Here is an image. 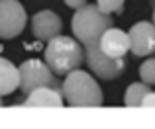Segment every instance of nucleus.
I'll use <instances>...</instances> for the list:
<instances>
[{
  "mask_svg": "<svg viewBox=\"0 0 155 129\" xmlns=\"http://www.w3.org/2000/svg\"><path fill=\"white\" fill-rule=\"evenodd\" d=\"M43 61L51 68L53 74L65 76L67 72L81 68V64L84 63V51L75 37L59 33L47 41V47L43 51Z\"/></svg>",
  "mask_w": 155,
  "mask_h": 129,
  "instance_id": "nucleus-1",
  "label": "nucleus"
},
{
  "mask_svg": "<svg viewBox=\"0 0 155 129\" xmlns=\"http://www.w3.org/2000/svg\"><path fill=\"white\" fill-rule=\"evenodd\" d=\"M61 96L69 106L75 108H96L104 100L94 76L81 68L65 74V80L61 82Z\"/></svg>",
  "mask_w": 155,
  "mask_h": 129,
  "instance_id": "nucleus-2",
  "label": "nucleus"
},
{
  "mask_svg": "<svg viewBox=\"0 0 155 129\" xmlns=\"http://www.w3.org/2000/svg\"><path fill=\"white\" fill-rule=\"evenodd\" d=\"M112 26H114L112 16L98 10L96 4H84V6H81L79 10H75L73 20H71L73 35L83 45L88 41H98L100 35Z\"/></svg>",
  "mask_w": 155,
  "mask_h": 129,
  "instance_id": "nucleus-3",
  "label": "nucleus"
},
{
  "mask_svg": "<svg viewBox=\"0 0 155 129\" xmlns=\"http://www.w3.org/2000/svg\"><path fill=\"white\" fill-rule=\"evenodd\" d=\"M84 51V63L88 64V71L94 76L102 80H114L124 72L126 68V61L124 57H108L106 53H102L98 47V41H88L83 47Z\"/></svg>",
  "mask_w": 155,
  "mask_h": 129,
  "instance_id": "nucleus-4",
  "label": "nucleus"
},
{
  "mask_svg": "<svg viewBox=\"0 0 155 129\" xmlns=\"http://www.w3.org/2000/svg\"><path fill=\"white\" fill-rule=\"evenodd\" d=\"M18 88L22 92H31L39 86H51L55 74L51 72V68L45 64V61L39 59H28L18 67Z\"/></svg>",
  "mask_w": 155,
  "mask_h": 129,
  "instance_id": "nucleus-5",
  "label": "nucleus"
},
{
  "mask_svg": "<svg viewBox=\"0 0 155 129\" xmlns=\"http://www.w3.org/2000/svg\"><path fill=\"white\" fill-rule=\"evenodd\" d=\"M28 14L20 0H0V39H14L26 30Z\"/></svg>",
  "mask_w": 155,
  "mask_h": 129,
  "instance_id": "nucleus-6",
  "label": "nucleus"
},
{
  "mask_svg": "<svg viewBox=\"0 0 155 129\" xmlns=\"http://www.w3.org/2000/svg\"><path fill=\"white\" fill-rule=\"evenodd\" d=\"M130 51L136 57H147L155 49V24L153 22H137L128 31Z\"/></svg>",
  "mask_w": 155,
  "mask_h": 129,
  "instance_id": "nucleus-7",
  "label": "nucleus"
},
{
  "mask_svg": "<svg viewBox=\"0 0 155 129\" xmlns=\"http://www.w3.org/2000/svg\"><path fill=\"white\" fill-rule=\"evenodd\" d=\"M63 22L53 10H39L31 18V33L39 41H49L51 37L61 33Z\"/></svg>",
  "mask_w": 155,
  "mask_h": 129,
  "instance_id": "nucleus-8",
  "label": "nucleus"
},
{
  "mask_svg": "<svg viewBox=\"0 0 155 129\" xmlns=\"http://www.w3.org/2000/svg\"><path fill=\"white\" fill-rule=\"evenodd\" d=\"M98 47L102 53H106L108 57H124L126 53L130 51V39H128V33L118 27H108L102 35L98 37Z\"/></svg>",
  "mask_w": 155,
  "mask_h": 129,
  "instance_id": "nucleus-9",
  "label": "nucleus"
},
{
  "mask_svg": "<svg viewBox=\"0 0 155 129\" xmlns=\"http://www.w3.org/2000/svg\"><path fill=\"white\" fill-rule=\"evenodd\" d=\"M65 100L61 96L59 90L51 86H39L35 90L28 92V98L24 102V106H30V108H35V106H47V108H63Z\"/></svg>",
  "mask_w": 155,
  "mask_h": 129,
  "instance_id": "nucleus-10",
  "label": "nucleus"
},
{
  "mask_svg": "<svg viewBox=\"0 0 155 129\" xmlns=\"http://www.w3.org/2000/svg\"><path fill=\"white\" fill-rule=\"evenodd\" d=\"M18 67L12 61L0 57V96H8L18 90Z\"/></svg>",
  "mask_w": 155,
  "mask_h": 129,
  "instance_id": "nucleus-11",
  "label": "nucleus"
},
{
  "mask_svg": "<svg viewBox=\"0 0 155 129\" xmlns=\"http://www.w3.org/2000/svg\"><path fill=\"white\" fill-rule=\"evenodd\" d=\"M147 92H151V86H149V84H145V82H132L128 88H126L124 104L128 108H140Z\"/></svg>",
  "mask_w": 155,
  "mask_h": 129,
  "instance_id": "nucleus-12",
  "label": "nucleus"
},
{
  "mask_svg": "<svg viewBox=\"0 0 155 129\" xmlns=\"http://www.w3.org/2000/svg\"><path fill=\"white\" fill-rule=\"evenodd\" d=\"M140 78H141V82L149 84V86H153V84H155V57H151V59H147V61L141 63V67H140Z\"/></svg>",
  "mask_w": 155,
  "mask_h": 129,
  "instance_id": "nucleus-13",
  "label": "nucleus"
},
{
  "mask_svg": "<svg viewBox=\"0 0 155 129\" xmlns=\"http://www.w3.org/2000/svg\"><path fill=\"white\" fill-rule=\"evenodd\" d=\"M124 2L126 0H96V6L106 14H114V12L124 10Z\"/></svg>",
  "mask_w": 155,
  "mask_h": 129,
  "instance_id": "nucleus-14",
  "label": "nucleus"
},
{
  "mask_svg": "<svg viewBox=\"0 0 155 129\" xmlns=\"http://www.w3.org/2000/svg\"><path fill=\"white\" fill-rule=\"evenodd\" d=\"M141 106H145V108H155V92H147V94H145Z\"/></svg>",
  "mask_w": 155,
  "mask_h": 129,
  "instance_id": "nucleus-15",
  "label": "nucleus"
},
{
  "mask_svg": "<svg viewBox=\"0 0 155 129\" xmlns=\"http://www.w3.org/2000/svg\"><path fill=\"white\" fill-rule=\"evenodd\" d=\"M65 4H67L69 8H73V10H79L81 6L87 4V0H65Z\"/></svg>",
  "mask_w": 155,
  "mask_h": 129,
  "instance_id": "nucleus-16",
  "label": "nucleus"
},
{
  "mask_svg": "<svg viewBox=\"0 0 155 129\" xmlns=\"http://www.w3.org/2000/svg\"><path fill=\"white\" fill-rule=\"evenodd\" d=\"M153 24H155V6H153Z\"/></svg>",
  "mask_w": 155,
  "mask_h": 129,
  "instance_id": "nucleus-17",
  "label": "nucleus"
},
{
  "mask_svg": "<svg viewBox=\"0 0 155 129\" xmlns=\"http://www.w3.org/2000/svg\"><path fill=\"white\" fill-rule=\"evenodd\" d=\"M151 6H155V0H151Z\"/></svg>",
  "mask_w": 155,
  "mask_h": 129,
  "instance_id": "nucleus-18",
  "label": "nucleus"
},
{
  "mask_svg": "<svg viewBox=\"0 0 155 129\" xmlns=\"http://www.w3.org/2000/svg\"><path fill=\"white\" fill-rule=\"evenodd\" d=\"M0 106H2V96H0Z\"/></svg>",
  "mask_w": 155,
  "mask_h": 129,
  "instance_id": "nucleus-19",
  "label": "nucleus"
},
{
  "mask_svg": "<svg viewBox=\"0 0 155 129\" xmlns=\"http://www.w3.org/2000/svg\"><path fill=\"white\" fill-rule=\"evenodd\" d=\"M153 51H155V49H153Z\"/></svg>",
  "mask_w": 155,
  "mask_h": 129,
  "instance_id": "nucleus-20",
  "label": "nucleus"
}]
</instances>
